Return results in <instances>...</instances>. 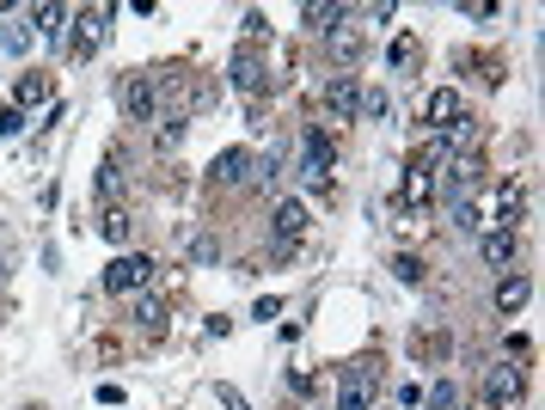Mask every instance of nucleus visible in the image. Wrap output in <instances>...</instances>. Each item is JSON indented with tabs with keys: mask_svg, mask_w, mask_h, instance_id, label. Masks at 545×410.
Instances as JSON below:
<instances>
[{
	"mask_svg": "<svg viewBox=\"0 0 545 410\" xmlns=\"http://www.w3.org/2000/svg\"><path fill=\"white\" fill-rule=\"evenodd\" d=\"M110 6H86V13H74V37H68V56L74 62H92L104 49V37H110Z\"/></svg>",
	"mask_w": 545,
	"mask_h": 410,
	"instance_id": "1",
	"label": "nucleus"
},
{
	"mask_svg": "<svg viewBox=\"0 0 545 410\" xmlns=\"http://www.w3.org/2000/svg\"><path fill=\"white\" fill-rule=\"evenodd\" d=\"M154 270H160L154 257H141V251H123V257L104 270V288H110V294H136V288H147V282H154Z\"/></svg>",
	"mask_w": 545,
	"mask_h": 410,
	"instance_id": "2",
	"label": "nucleus"
},
{
	"mask_svg": "<svg viewBox=\"0 0 545 410\" xmlns=\"http://www.w3.org/2000/svg\"><path fill=\"white\" fill-rule=\"evenodd\" d=\"M460 117H466V99H460L453 86H435V92L423 99V123H429L435 135H447V129H453Z\"/></svg>",
	"mask_w": 545,
	"mask_h": 410,
	"instance_id": "3",
	"label": "nucleus"
},
{
	"mask_svg": "<svg viewBox=\"0 0 545 410\" xmlns=\"http://www.w3.org/2000/svg\"><path fill=\"white\" fill-rule=\"evenodd\" d=\"M484 398H490L497 410H514L521 398H527V379H521V368H509V362H503V368H490V374H484Z\"/></svg>",
	"mask_w": 545,
	"mask_h": 410,
	"instance_id": "4",
	"label": "nucleus"
},
{
	"mask_svg": "<svg viewBox=\"0 0 545 410\" xmlns=\"http://www.w3.org/2000/svg\"><path fill=\"white\" fill-rule=\"evenodd\" d=\"M117 104H123V117H129V123H147V117H154V104H160V86H154L147 74H136L129 86H117Z\"/></svg>",
	"mask_w": 545,
	"mask_h": 410,
	"instance_id": "5",
	"label": "nucleus"
},
{
	"mask_svg": "<svg viewBox=\"0 0 545 410\" xmlns=\"http://www.w3.org/2000/svg\"><path fill=\"white\" fill-rule=\"evenodd\" d=\"M270 227H276V245H301V233H307V227H312L307 203H294V196H282V203H276V214H270Z\"/></svg>",
	"mask_w": 545,
	"mask_h": 410,
	"instance_id": "6",
	"label": "nucleus"
},
{
	"mask_svg": "<svg viewBox=\"0 0 545 410\" xmlns=\"http://www.w3.org/2000/svg\"><path fill=\"white\" fill-rule=\"evenodd\" d=\"M319 104H325L331 117H356V110H362V86H356V74H338V80H325Z\"/></svg>",
	"mask_w": 545,
	"mask_h": 410,
	"instance_id": "7",
	"label": "nucleus"
},
{
	"mask_svg": "<svg viewBox=\"0 0 545 410\" xmlns=\"http://www.w3.org/2000/svg\"><path fill=\"white\" fill-rule=\"evenodd\" d=\"M338 410H374V368H343Z\"/></svg>",
	"mask_w": 545,
	"mask_h": 410,
	"instance_id": "8",
	"label": "nucleus"
},
{
	"mask_svg": "<svg viewBox=\"0 0 545 410\" xmlns=\"http://www.w3.org/2000/svg\"><path fill=\"white\" fill-rule=\"evenodd\" d=\"M331 160H338V153H331V141L312 129V135L301 141V178H307V184H319V178L331 171Z\"/></svg>",
	"mask_w": 545,
	"mask_h": 410,
	"instance_id": "9",
	"label": "nucleus"
},
{
	"mask_svg": "<svg viewBox=\"0 0 545 410\" xmlns=\"http://www.w3.org/2000/svg\"><path fill=\"white\" fill-rule=\"evenodd\" d=\"M25 25H31V37H49V43H62L68 6H25Z\"/></svg>",
	"mask_w": 545,
	"mask_h": 410,
	"instance_id": "10",
	"label": "nucleus"
},
{
	"mask_svg": "<svg viewBox=\"0 0 545 410\" xmlns=\"http://www.w3.org/2000/svg\"><path fill=\"white\" fill-rule=\"evenodd\" d=\"M37 104H49V80L25 68L19 80H13V110H37Z\"/></svg>",
	"mask_w": 545,
	"mask_h": 410,
	"instance_id": "11",
	"label": "nucleus"
},
{
	"mask_svg": "<svg viewBox=\"0 0 545 410\" xmlns=\"http://www.w3.org/2000/svg\"><path fill=\"white\" fill-rule=\"evenodd\" d=\"M301 19H307L319 37H331L343 19H349V6H338V0H312V6H301Z\"/></svg>",
	"mask_w": 545,
	"mask_h": 410,
	"instance_id": "12",
	"label": "nucleus"
},
{
	"mask_svg": "<svg viewBox=\"0 0 545 410\" xmlns=\"http://www.w3.org/2000/svg\"><path fill=\"white\" fill-rule=\"evenodd\" d=\"M527 301H533V282H527V275H503V282H497V312H509L514 318Z\"/></svg>",
	"mask_w": 545,
	"mask_h": 410,
	"instance_id": "13",
	"label": "nucleus"
},
{
	"mask_svg": "<svg viewBox=\"0 0 545 410\" xmlns=\"http://www.w3.org/2000/svg\"><path fill=\"white\" fill-rule=\"evenodd\" d=\"M429 196H435V171L423 166V160H410V171H405V203H410V208H423Z\"/></svg>",
	"mask_w": 545,
	"mask_h": 410,
	"instance_id": "14",
	"label": "nucleus"
},
{
	"mask_svg": "<svg viewBox=\"0 0 545 410\" xmlns=\"http://www.w3.org/2000/svg\"><path fill=\"white\" fill-rule=\"evenodd\" d=\"M245 166H251V153H245V147H227V153H215L208 178H215V184H239V178H245Z\"/></svg>",
	"mask_w": 545,
	"mask_h": 410,
	"instance_id": "15",
	"label": "nucleus"
},
{
	"mask_svg": "<svg viewBox=\"0 0 545 410\" xmlns=\"http://www.w3.org/2000/svg\"><path fill=\"white\" fill-rule=\"evenodd\" d=\"M227 74H233V86H239V92H258V86H264V62H258L251 49H239Z\"/></svg>",
	"mask_w": 545,
	"mask_h": 410,
	"instance_id": "16",
	"label": "nucleus"
},
{
	"mask_svg": "<svg viewBox=\"0 0 545 410\" xmlns=\"http://www.w3.org/2000/svg\"><path fill=\"white\" fill-rule=\"evenodd\" d=\"M514 251H521V240H514L509 227H497V233H484V264H514Z\"/></svg>",
	"mask_w": 545,
	"mask_h": 410,
	"instance_id": "17",
	"label": "nucleus"
},
{
	"mask_svg": "<svg viewBox=\"0 0 545 410\" xmlns=\"http://www.w3.org/2000/svg\"><path fill=\"white\" fill-rule=\"evenodd\" d=\"M484 178V166L478 160H453V178H447V190H466V203H472V184Z\"/></svg>",
	"mask_w": 545,
	"mask_h": 410,
	"instance_id": "18",
	"label": "nucleus"
},
{
	"mask_svg": "<svg viewBox=\"0 0 545 410\" xmlns=\"http://www.w3.org/2000/svg\"><path fill=\"white\" fill-rule=\"evenodd\" d=\"M325 43H331V56H338V62H356V56H362V31H343V25H338Z\"/></svg>",
	"mask_w": 545,
	"mask_h": 410,
	"instance_id": "19",
	"label": "nucleus"
},
{
	"mask_svg": "<svg viewBox=\"0 0 545 410\" xmlns=\"http://www.w3.org/2000/svg\"><path fill=\"white\" fill-rule=\"evenodd\" d=\"M521 208H527V196H521V190H503V196H497V227H509V233H514Z\"/></svg>",
	"mask_w": 545,
	"mask_h": 410,
	"instance_id": "20",
	"label": "nucleus"
},
{
	"mask_svg": "<svg viewBox=\"0 0 545 410\" xmlns=\"http://www.w3.org/2000/svg\"><path fill=\"white\" fill-rule=\"evenodd\" d=\"M386 62H392V68H410V62H417V37H392V49H386Z\"/></svg>",
	"mask_w": 545,
	"mask_h": 410,
	"instance_id": "21",
	"label": "nucleus"
},
{
	"mask_svg": "<svg viewBox=\"0 0 545 410\" xmlns=\"http://www.w3.org/2000/svg\"><path fill=\"white\" fill-rule=\"evenodd\" d=\"M104 240H110V245L129 240V214H123V208H110V214H104Z\"/></svg>",
	"mask_w": 545,
	"mask_h": 410,
	"instance_id": "22",
	"label": "nucleus"
},
{
	"mask_svg": "<svg viewBox=\"0 0 545 410\" xmlns=\"http://www.w3.org/2000/svg\"><path fill=\"white\" fill-rule=\"evenodd\" d=\"M117 184H123V178H117V160H104L99 166V196L104 203H117Z\"/></svg>",
	"mask_w": 545,
	"mask_h": 410,
	"instance_id": "23",
	"label": "nucleus"
},
{
	"mask_svg": "<svg viewBox=\"0 0 545 410\" xmlns=\"http://www.w3.org/2000/svg\"><path fill=\"white\" fill-rule=\"evenodd\" d=\"M0 43H6L13 56H25V49H31V25H25V31H19V25H6V31H0Z\"/></svg>",
	"mask_w": 545,
	"mask_h": 410,
	"instance_id": "24",
	"label": "nucleus"
},
{
	"mask_svg": "<svg viewBox=\"0 0 545 410\" xmlns=\"http://www.w3.org/2000/svg\"><path fill=\"white\" fill-rule=\"evenodd\" d=\"M25 129V110H13V104H0V135H19Z\"/></svg>",
	"mask_w": 545,
	"mask_h": 410,
	"instance_id": "25",
	"label": "nucleus"
},
{
	"mask_svg": "<svg viewBox=\"0 0 545 410\" xmlns=\"http://www.w3.org/2000/svg\"><path fill=\"white\" fill-rule=\"evenodd\" d=\"M392 275H399V282H423V264H417V257H392Z\"/></svg>",
	"mask_w": 545,
	"mask_h": 410,
	"instance_id": "26",
	"label": "nucleus"
},
{
	"mask_svg": "<svg viewBox=\"0 0 545 410\" xmlns=\"http://www.w3.org/2000/svg\"><path fill=\"white\" fill-rule=\"evenodd\" d=\"M453 227H460V233H472V227H478V208L472 203H453Z\"/></svg>",
	"mask_w": 545,
	"mask_h": 410,
	"instance_id": "27",
	"label": "nucleus"
},
{
	"mask_svg": "<svg viewBox=\"0 0 545 410\" xmlns=\"http://www.w3.org/2000/svg\"><path fill=\"white\" fill-rule=\"evenodd\" d=\"M136 318H141V325H160L166 307H160V301H136Z\"/></svg>",
	"mask_w": 545,
	"mask_h": 410,
	"instance_id": "28",
	"label": "nucleus"
},
{
	"mask_svg": "<svg viewBox=\"0 0 545 410\" xmlns=\"http://www.w3.org/2000/svg\"><path fill=\"white\" fill-rule=\"evenodd\" d=\"M460 405V392H453V386H435V392H429V410H453Z\"/></svg>",
	"mask_w": 545,
	"mask_h": 410,
	"instance_id": "29",
	"label": "nucleus"
},
{
	"mask_svg": "<svg viewBox=\"0 0 545 410\" xmlns=\"http://www.w3.org/2000/svg\"><path fill=\"white\" fill-rule=\"evenodd\" d=\"M276 312H282V301H276V294H264V301H258V307H251V318H264V325H270Z\"/></svg>",
	"mask_w": 545,
	"mask_h": 410,
	"instance_id": "30",
	"label": "nucleus"
},
{
	"mask_svg": "<svg viewBox=\"0 0 545 410\" xmlns=\"http://www.w3.org/2000/svg\"><path fill=\"white\" fill-rule=\"evenodd\" d=\"M362 110H368V117H386V92H362Z\"/></svg>",
	"mask_w": 545,
	"mask_h": 410,
	"instance_id": "31",
	"label": "nucleus"
},
{
	"mask_svg": "<svg viewBox=\"0 0 545 410\" xmlns=\"http://www.w3.org/2000/svg\"><path fill=\"white\" fill-rule=\"evenodd\" d=\"M221 410H251V405H245V398H239L233 386H221Z\"/></svg>",
	"mask_w": 545,
	"mask_h": 410,
	"instance_id": "32",
	"label": "nucleus"
},
{
	"mask_svg": "<svg viewBox=\"0 0 545 410\" xmlns=\"http://www.w3.org/2000/svg\"><path fill=\"white\" fill-rule=\"evenodd\" d=\"M0 282H6V264H0Z\"/></svg>",
	"mask_w": 545,
	"mask_h": 410,
	"instance_id": "33",
	"label": "nucleus"
}]
</instances>
